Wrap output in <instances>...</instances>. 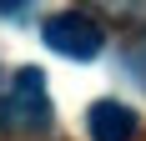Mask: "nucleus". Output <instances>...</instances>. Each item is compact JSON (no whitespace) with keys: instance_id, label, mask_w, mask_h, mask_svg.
I'll list each match as a JSON object with an SVG mask.
<instances>
[{"instance_id":"1","label":"nucleus","mask_w":146,"mask_h":141,"mask_svg":"<svg viewBox=\"0 0 146 141\" xmlns=\"http://www.w3.org/2000/svg\"><path fill=\"white\" fill-rule=\"evenodd\" d=\"M0 131H25V136L50 131V96H45V76L35 66H20L10 86L0 91Z\"/></svg>"},{"instance_id":"2","label":"nucleus","mask_w":146,"mask_h":141,"mask_svg":"<svg viewBox=\"0 0 146 141\" xmlns=\"http://www.w3.org/2000/svg\"><path fill=\"white\" fill-rule=\"evenodd\" d=\"M40 41L56 51V56H66V61H96L106 51V30H101V20H91L86 10H60V15H50L40 25Z\"/></svg>"},{"instance_id":"3","label":"nucleus","mask_w":146,"mask_h":141,"mask_svg":"<svg viewBox=\"0 0 146 141\" xmlns=\"http://www.w3.org/2000/svg\"><path fill=\"white\" fill-rule=\"evenodd\" d=\"M86 131L91 141H131L136 136V111L121 101H96L86 111Z\"/></svg>"},{"instance_id":"4","label":"nucleus","mask_w":146,"mask_h":141,"mask_svg":"<svg viewBox=\"0 0 146 141\" xmlns=\"http://www.w3.org/2000/svg\"><path fill=\"white\" fill-rule=\"evenodd\" d=\"M121 70H136L141 76V86H146V41H136L126 56H121Z\"/></svg>"},{"instance_id":"5","label":"nucleus","mask_w":146,"mask_h":141,"mask_svg":"<svg viewBox=\"0 0 146 141\" xmlns=\"http://www.w3.org/2000/svg\"><path fill=\"white\" fill-rule=\"evenodd\" d=\"M25 10H30V0H0V15H10V20L25 15Z\"/></svg>"}]
</instances>
